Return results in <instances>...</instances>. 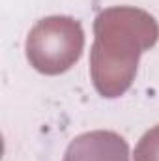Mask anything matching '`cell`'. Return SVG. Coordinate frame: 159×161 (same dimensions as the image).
I'll return each mask as SVG.
<instances>
[{"label": "cell", "mask_w": 159, "mask_h": 161, "mask_svg": "<svg viewBox=\"0 0 159 161\" xmlns=\"http://www.w3.org/2000/svg\"><path fill=\"white\" fill-rule=\"evenodd\" d=\"M135 161H159V125L142 135L135 148Z\"/></svg>", "instance_id": "cell-4"}, {"label": "cell", "mask_w": 159, "mask_h": 161, "mask_svg": "<svg viewBox=\"0 0 159 161\" xmlns=\"http://www.w3.org/2000/svg\"><path fill=\"white\" fill-rule=\"evenodd\" d=\"M84 34L71 17H47L30 30L26 56L45 75H58L69 69L82 53Z\"/></svg>", "instance_id": "cell-2"}, {"label": "cell", "mask_w": 159, "mask_h": 161, "mask_svg": "<svg viewBox=\"0 0 159 161\" xmlns=\"http://www.w3.org/2000/svg\"><path fill=\"white\" fill-rule=\"evenodd\" d=\"M94 30L92 79L99 94L116 97L131 86L139 56L156 45L159 26L142 9L111 8L97 15Z\"/></svg>", "instance_id": "cell-1"}, {"label": "cell", "mask_w": 159, "mask_h": 161, "mask_svg": "<svg viewBox=\"0 0 159 161\" xmlns=\"http://www.w3.org/2000/svg\"><path fill=\"white\" fill-rule=\"evenodd\" d=\"M64 161H129V148L112 131H92L69 144Z\"/></svg>", "instance_id": "cell-3"}]
</instances>
